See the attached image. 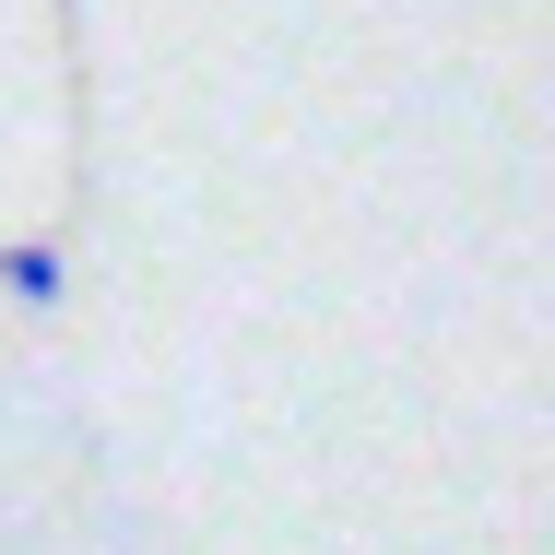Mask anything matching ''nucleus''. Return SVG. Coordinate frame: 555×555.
<instances>
[{"instance_id": "nucleus-1", "label": "nucleus", "mask_w": 555, "mask_h": 555, "mask_svg": "<svg viewBox=\"0 0 555 555\" xmlns=\"http://www.w3.org/2000/svg\"><path fill=\"white\" fill-rule=\"evenodd\" d=\"M60 284H72V260H60L48 236H24V248H0V296H12V308H60Z\"/></svg>"}]
</instances>
